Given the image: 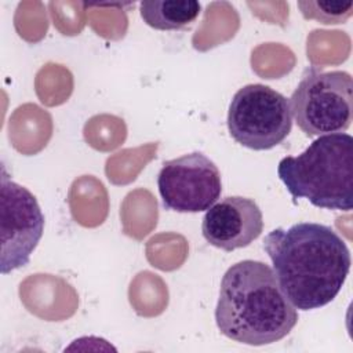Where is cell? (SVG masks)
<instances>
[{
    "label": "cell",
    "mask_w": 353,
    "mask_h": 353,
    "mask_svg": "<svg viewBox=\"0 0 353 353\" xmlns=\"http://www.w3.org/2000/svg\"><path fill=\"white\" fill-rule=\"evenodd\" d=\"M143 22L157 30H179L192 25L201 12L196 0H148L139 3Z\"/></svg>",
    "instance_id": "obj_9"
},
{
    "label": "cell",
    "mask_w": 353,
    "mask_h": 353,
    "mask_svg": "<svg viewBox=\"0 0 353 353\" xmlns=\"http://www.w3.org/2000/svg\"><path fill=\"white\" fill-rule=\"evenodd\" d=\"M157 188L165 210L192 214L207 211L221 197V172L205 154L192 152L163 163Z\"/></svg>",
    "instance_id": "obj_6"
},
{
    "label": "cell",
    "mask_w": 353,
    "mask_h": 353,
    "mask_svg": "<svg viewBox=\"0 0 353 353\" xmlns=\"http://www.w3.org/2000/svg\"><path fill=\"white\" fill-rule=\"evenodd\" d=\"M226 121L237 143L252 150H269L291 132L290 101L269 85L247 84L233 95Z\"/></svg>",
    "instance_id": "obj_5"
},
{
    "label": "cell",
    "mask_w": 353,
    "mask_h": 353,
    "mask_svg": "<svg viewBox=\"0 0 353 353\" xmlns=\"http://www.w3.org/2000/svg\"><path fill=\"white\" fill-rule=\"evenodd\" d=\"M1 205V258L3 274L28 265L43 230L44 215L26 188L11 181L4 170L0 188Z\"/></svg>",
    "instance_id": "obj_7"
},
{
    "label": "cell",
    "mask_w": 353,
    "mask_h": 353,
    "mask_svg": "<svg viewBox=\"0 0 353 353\" xmlns=\"http://www.w3.org/2000/svg\"><path fill=\"white\" fill-rule=\"evenodd\" d=\"M277 175L294 199H306L325 210L353 207V138L321 135L301 154L280 160Z\"/></svg>",
    "instance_id": "obj_3"
},
{
    "label": "cell",
    "mask_w": 353,
    "mask_h": 353,
    "mask_svg": "<svg viewBox=\"0 0 353 353\" xmlns=\"http://www.w3.org/2000/svg\"><path fill=\"white\" fill-rule=\"evenodd\" d=\"M296 6L305 19L317 21L324 25L345 23L353 14L352 1L301 0Z\"/></svg>",
    "instance_id": "obj_10"
},
{
    "label": "cell",
    "mask_w": 353,
    "mask_h": 353,
    "mask_svg": "<svg viewBox=\"0 0 353 353\" xmlns=\"http://www.w3.org/2000/svg\"><path fill=\"white\" fill-rule=\"evenodd\" d=\"M263 250L280 288L299 310L330 303L342 290L352 265L345 240L332 228L316 222L269 232Z\"/></svg>",
    "instance_id": "obj_1"
},
{
    "label": "cell",
    "mask_w": 353,
    "mask_h": 353,
    "mask_svg": "<svg viewBox=\"0 0 353 353\" xmlns=\"http://www.w3.org/2000/svg\"><path fill=\"white\" fill-rule=\"evenodd\" d=\"M353 79L345 70L307 68L290 98L291 114L306 137L345 132L353 117Z\"/></svg>",
    "instance_id": "obj_4"
},
{
    "label": "cell",
    "mask_w": 353,
    "mask_h": 353,
    "mask_svg": "<svg viewBox=\"0 0 353 353\" xmlns=\"http://www.w3.org/2000/svg\"><path fill=\"white\" fill-rule=\"evenodd\" d=\"M215 321L226 338L263 346L287 336L298 323V312L269 265L244 259L222 277Z\"/></svg>",
    "instance_id": "obj_2"
},
{
    "label": "cell",
    "mask_w": 353,
    "mask_h": 353,
    "mask_svg": "<svg viewBox=\"0 0 353 353\" xmlns=\"http://www.w3.org/2000/svg\"><path fill=\"white\" fill-rule=\"evenodd\" d=\"M263 230V216L258 204L248 197L228 196L210 207L201 223L205 241L223 251L244 248Z\"/></svg>",
    "instance_id": "obj_8"
}]
</instances>
